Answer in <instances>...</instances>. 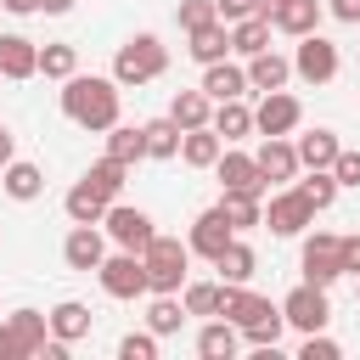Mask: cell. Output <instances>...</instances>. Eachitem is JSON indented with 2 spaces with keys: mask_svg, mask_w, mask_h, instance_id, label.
Masks as SVG:
<instances>
[{
  "mask_svg": "<svg viewBox=\"0 0 360 360\" xmlns=\"http://www.w3.org/2000/svg\"><path fill=\"white\" fill-rule=\"evenodd\" d=\"M354 281H360V276H354Z\"/></svg>",
  "mask_w": 360,
  "mask_h": 360,
  "instance_id": "obj_52",
  "label": "cell"
},
{
  "mask_svg": "<svg viewBox=\"0 0 360 360\" xmlns=\"http://www.w3.org/2000/svg\"><path fill=\"white\" fill-rule=\"evenodd\" d=\"M315 225V208H309V197L298 191V186H281L270 202H264V231L270 236H304Z\"/></svg>",
  "mask_w": 360,
  "mask_h": 360,
  "instance_id": "obj_6",
  "label": "cell"
},
{
  "mask_svg": "<svg viewBox=\"0 0 360 360\" xmlns=\"http://www.w3.org/2000/svg\"><path fill=\"white\" fill-rule=\"evenodd\" d=\"M236 349H242V332H236L225 315H208L202 332H197V354H202V360H236Z\"/></svg>",
  "mask_w": 360,
  "mask_h": 360,
  "instance_id": "obj_23",
  "label": "cell"
},
{
  "mask_svg": "<svg viewBox=\"0 0 360 360\" xmlns=\"http://www.w3.org/2000/svg\"><path fill=\"white\" fill-rule=\"evenodd\" d=\"M0 6H6L11 17H34V11H39V0H0Z\"/></svg>",
  "mask_w": 360,
  "mask_h": 360,
  "instance_id": "obj_48",
  "label": "cell"
},
{
  "mask_svg": "<svg viewBox=\"0 0 360 360\" xmlns=\"http://www.w3.org/2000/svg\"><path fill=\"white\" fill-rule=\"evenodd\" d=\"M51 338H62V343H79V338H90V326H96V315H90V304H79V298H62L51 315Z\"/></svg>",
  "mask_w": 360,
  "mask_h": 360,
  "instance_id": "obj_26",
  "label": "cell"
},
{
  "mask_svg": "<svg viewBox=\"0 0 360 360\" xmlns=\"http://www.w3.org/2000/svg\"><path fill=\"white\" fill-rule=\"evenodd\" d=\"M225 152V141L214 135V124H197V129H180V163L186 169H214Z\"/></svg>",
  "mask_w": 360,
  "mask_h": 360,
  "instance_id": "obj_22",
  "label": "cell"
},
{
  "mask_svg": "<svg viewBox=\"0 0 360 360\" xmlns=\"http://www.w3.org/2000/svg\"><path fill=\"white\" fill-rule=\"evenodd\" d=\"M214 17H219V11H214V0H180V6H174V22H180L186 34H191V28H202V22H214Z\"/></svg>",
  "mask_w": 360,
  "mask_h": 360,
  "instance_id": "obj_41",
  "label": "cell"
},
{
  "mask_svg": "<svg viewBox=\"0 0 360 360\" xmlns=\"http://www.w3.org/2000/svg\"><path fill=\"white\" fill-rule=\"evenodd\" d=\"M208 124H214V135H219L225 146L248 141V135H253V107H248V96H236V101H214Z\"/></svg>",
  "mask_w": 360,
  "mask_h": 360,
  "instance_id": "obj_17",
  "label": "cell"
},
{
  "mask_svg": "<svg viewBox=\"0 0 360 360\" xmlns=\"http://www.w3.org/2000/svg\"><path fill=\"white\" fill-rule=\"evenodd\" d=\"M338 259H343V276H360V231L338 236Z\"/></svg>",
  "mask_w": 360,
  "mask_h": 360,
  "instance_id": "obj_44",
  "label": "cell"
},
{
  "mask_svg": "<svg viewBox=\"0 0 360 360\" xmlns=\"http://www.w3.org/2000/svg\"><path fill=\"white\" fill-rule=\"evenodd\" d=\"M219 208H225V219H231L236 236L264 225V197H253V191H219Z\"/></svg>",
  "mask_w": 360,
  "mask_h": 360,
  "instance_id": "obj_29",
  "label": "cell"
},
{
  "mask_svg": "<svg viewBox=\"0 0 360 360\" xmlns=\"http://www.w3.org/2000/svg\"><path fill=\"white\" fill-rule=\"evenodd\" d=\"M338 146H343V141H338L332 129H321V124H315V129H304V135L292 141V152H298V163H304V169H332Z\"/></svg>",
  "mask_w": 360,
  "mask_h": 360,
  "instance_id": "obj_27",
  "label": "cell"
},
{
  "mask_svg": "<svg viewBox=\"0 0 360 360\" xmlns=\"http://www.w3.org/2000/svg\"><path fill=\"white\" fill-rule=\"evenodd\" d=\"M231 236H236V231H231V219H225V208L214 202V208H202V214L191 219V236H186V248H191L197 259H208V264H214V253H219V248H225Z\"/></svg>",
  "mask_w": 360,
  "mask_h": 360,
  "instance_id": "obj_13",
  "label": "cell"
},
{
  "mask_svg": "<svg viewBox=\"0 0 360 360\" xmlns=\"http://www.w3.org/2000/svg\"><path fill=\"white\" fill-rule=\"evenodd\" d=\"M11 158H17V146H11V129H6V124H0V169H6V163H11Z\"/></svg>",
  "mask_w": 360,
  "mask_h": 360,
  "instance_id": "obj_50",
  "label": "cell"
},
{
  "mask_svg": "<svg viewBox=\"0 0 360 360\" xmlns=\"http://www.w3.org/2000/svg\"><path fill=\"white\" fill-rule=\"evenodd\" d=\"M332 180H338V186H360V152L338 146V158H332Z\"/></svg>",
  "mask_w": 360,
  "mask_h": 360,
  "instance_id": "obj_43",
  "label": "cell"
},
{
  "mask_svg": "<svg viewBox=\"0 0 360 360\" xmlns=\"http://www.w3.org/2000/svg\"><path fill=\"white\" fill-rule=\"evenodd\" d=\"M62 259H68V270H96L101 259H107V231L101 225H73L68 231V242H62Z\"/></svg>",
  "mask_w": 360,
  "mask_h": 360,
  "instance_id": "obj_14",
  "label": "cell"
},
{
  "mask_svg": "<svg viewBox=\"0 0 360 360\" xmlns=\"http://www.w3.org/2000/svg\"><path fill=\"white\" fill-rule=\"evenodd\" d=\"M253 163H259L264 186H270V180H276V186H292V180L304 174V163H298V152H292V141H287V135H264V141H259V152H253Z\"/></svg>",
  "mask_w": 360,
  "mask_h": 360,
  "instance_id": "obj_11",
  "label": "cell"
},
{
  "mask_svg": "<svg viewBox=\"0 0 360 360\" xmlns=\"http://www.w3.org/2000/svg\"><path fill=\"white\" fill-rule=\"evenodd\" d=\"M180 304H186V315H219L225 309V281H186L180 287Z\"/></svg>",
  "mask_w": 360,
  "mask_h": 360,
  "instance_id": "obj_32",
  "label": "cell"
},
{
  "mask_svg": "<svg viewBox=\"0 0 360 360\" xmlns=\"http://www.w3.org/2000/svg\"><path fill=\"white\" fill-rule=\"evenodd\" d=\"M141 135H146V158H158V163L180 158V124H174L169 112H163V118H146Z\"/></svg>",
  "mask_w": 360,
  "mask_h": 360,
  "instance_id": "obj_31",
  "label": "cell"
},
{
  "mask_svg": "<svg viewBox=\"0 0 360 360\" xmlns=\"http://www.w3.org/2000/svg\"><path fill=\"white\" fill-rule=\"evenodd\" d=\"M208 112H214V101H208L202 90H174V101H169V118H174L180 129H197V124H208Z\"/></svg>",
  "mask_w": 360,
  "mask_h": 360,
  "instance_id": "obj_36",
  "label": "cell"
},
{
  "mask_svg": "<svg viewBox=\"0 0 360 360\" xmlns=\"http://www.w3.org/2000/svg\"><path fill=\"white\" fill-rule=\"evenodd\" d=\"M298 270H304V281H315V287H332V281L343 276L338 236H332V231H309V236H304V248H298Z\"/></svg>",
  "mask_w": 360,
  "mask_h": 360,
  "instance_id": "obj_9",
  "label": "cell"
},
{
  "mask_svg": "<svg viewBox=\"0 0 360 360\" xmlns=\"http://www.w3.org/2000/svg\"><path fill=\"white\" fill-rule=\"evenodd\" d=\"M338 354H343V349L326 338V326H321V332H304V343H298V360H338Z\"/></svg>",
  "mask_w": 360,
  "mask_h": 360,
  "instance_id": "obj_42",
  "label": "cell"
},
{
  "mask_svg": "<svg viewBox=\"0 0 360 360\" xmlns=\"http://www.w3.org/2000/svg\"><path fill=\"white\" fill-rule=\"evenodd\" d=\"M298 124H304L298 96H287V90H264V96H259V107H253V135H292Z\"/></svg>",
  "mask_w": 360,
  "mask_h": 360,
  "instance_id": "obj_10",
  "label": "cell"
},
{
  "mask_svg": "<svg viewBox=\"0 0 360 360\" xmlns=\"http://www.w3.org/2000/svg\"><path fill=\"white\" fill-rule=\"evenodd\" d=\"M197 90H202L208 101H236V96H253V90H248V68H236V62H208Z\"/></svg>",
  "mask_w": 360,
  "mask_h": 360,
  "instance_id": "obj_16",
  "label": "cell"
},
{
  "mask_svg": "<svg viewBox=\"0 0 360 360\" xmlns=\"http://www.w3.org/2000/svg\"><path fill=\"white\" fill-rule=\"evenodd\" d=\"M338 68H343V56H338V45H332L321 28L298 39V51H292V79H304V84H332Z\"/></svg>",
  "mask_w": 360,
  "mask_h": 360,
  "instance_id": "obj_5",
  "label": "cell"
},
{
  "mask_svg": "<svg viewBox=\"0 0 360 360\" xmlns=\"http://www.w3.org/2000/svg\"><path fill=\"white\" fill-rule=\"evenodd\" d=\"M0 360H28V354H22V343H17V332H11L6 321H0Z\"/></svg>",
  "mask_w": 360,
  "mask_h": 360,
  "instance_id": "obj_46",
  "label": "cell"
},
{
  "mask_svg": "<svg viewBox=\"0 0 360 360\" xmlns=\"http://www.w3.org/2000/svg\"><path fill=\"white\" fill-rule=\"evenodd\" d=\"M0 191H6L11 202H34V197H45V174H39V163L11 158V163L0 169Z\"/></svg>",
  "mask_w": 360,
  "mask_h": 360,
  "instance_id": "obj_25",
  "label": "cell"
},
{
  "mask_svg": "<svg viewBox=\"0 0 360 360\" xmlns=\"http://www.w3.org/2000/svg\"><path fill=\"white\" fill-rule=\"evenodd\" d=\"M6 326L17 332V343H22V354H28V360H34V354L45 349V338H51V321H45L39 309H28V304H22V309H11V315H6Z\"/></svg>",
  "mask_w": 360,
  "mask_h": 360,
  "instance_id": "obj_30",
  "label": "cell"
},
{
  "mask_svg": "<svg viewBox=\"0 0 360 360\" xmlns=\"http://www.w3.org/2000/svg\"><path fill=\"white\" fill-rule=\"evenodd\" d=\"M287 79H292V56H281V51H259V56H248V90H287Z\"/></svg>",
  "mask_w": 360,
  "mask_h": 360,
  "instance_id": "obj_21",
  "label": "cell"
},
{
  "mask_svg": "<svg viewBox=\"0 0 360 360\" xmlns=\"http://www.w3.org/2000/svg\"><path fill=\"white\" fill-rule=\"evenodd\" d=\"M158 332H124L118 338V360H158Z\"/></svg>",
  "mask_w": 360,
  "mask_h": 360,
  "instance_id": "obj_40",
  "label": "cell"
},
{
  "mask_svg": "<svg viewBox=\"0 0 360 360\" xmlns=\"http://www.w3.org/2000/svg\"><path fill=\"white\" fill-rule=\"evenodd\" d=\"M163 68H169V45H163L158 34H129V39L118 45V56H112V79H118L124 90H141V84L163 79Z\"/></svg>",
  "mask_w": 360,
  "mask_h": 360,
  "instance_id": "obj_2",
  "label": "cell"
},
{
  "mask_svg": "<svg viewBox=\"0 0 360 360\" xmlns=\"http://www.w3.org/2000/svg\"><path fill=\"white\" fill-rule=\"evenodd\" d=\"M84 180H90L107 202H118V191H124V180H129V163H118V158H107V152H101V158L84 169Z\"/></svg>",
  "mask_w": 360,
  "mask_h": 360,
  "instance_id": "obj_34",
  "label": "cell"
},
{
  "mask_svg": "<svg viewBox=\"0 0 360 360\" xmlns=\"http://www.w3.org/2000/svg\"><path fill=\"white\" fill-rule=\"evenodd\" d=\"M39 73V45L28 34H0V79H34Z\"/></svg>",
  "mask_w": 360,
  "mask_h": 360,
  "instance_id": "obj_20",
  "label": "cell"
},
{
  "mask_svg": "<svg viewBox=\"0 0 360 360\" xmlns=\"http://www.w3.org/2000/svg\"><path fill=\"white\" fill-rule=\"evenodd\" d=\"M292 186L309 197V208H315V214H326V208L338 202V191H343V186L332 180V169H304V180H292Z\"/></svg>",
  "mask_w": 360,
  "mask_h": 360,
  "instance_id": "obj_38",
  "label": "cell"
},
{
  "mask_svg": "<svg viewBox=\"0 0 360 360\" xmlns=\"http://www.w3.org/2000/svg\"><path fill=\"white\" fill-rule=\"evenodd\" d=\"M276 309H281V304H270L264 292H248V287H225V309H219V315H225V321L242 332V326H253V321H270Z\"/></svg>",
  "mask_w": 360,
  "mask_h": 360,
  "instance_id": "obj_19",
  "label": "cell"
},
{
  "mask_svg": "<svg viewBox=\"0 0 360 360\" xmlns=\"http://www.w3.org/2000/svg\"><path fill=\"white\" fill-rule=\"evenodd\" d=\"M321 17H326V6H321V0H281V6L270 11V34L304 39V34H315V28H321Z\"/></svg>",
  "mask_w": 360,
  "mask_h": 360,
  "instance_id": "obj_15",
  "label": "cell"
},
{
  "mask_svg": "<svg viewBox=\"0 0 360 360\" xmlns=\"http://www.w3.org/2000/svg\"><path fill=\"white\" fill-rule=\"evenodd\" d=\"M62 214H68L73 225H101V214H107V197H101L90 180H73V191L62 197Z\"/></svg>",
  "mask_w": 360,
  "mask_h": 360,
  "instance_id": "obj_28",
  "label": "cell"
},
{
  "mask_svg": "<svg viewBox=\"0 0 360 360\" xmlns=\"http://www.w3.org/2000/svg\"><path fill=\"white\" fill-rule=\"evenodd\" d=\"M107 158H118V163H141V158H146V135H141V124H112V129H107Z\"/></svg>",
  "mask_w": 360,
  "mask_h": 360,
  "instance_id": "obj_37",
  "label": "cell"
},
{
  "mask_svg": "<svg viewBox=\"0 0 360 360\" xmlns=\"http://www.w3.org/2000/svg\"><path fill=\"white\" fill-rule=\"evenodd\" d=\"M180 321H186V304H180V292H152V304H146V332L169 338V332H180Z\"/></svg>",
  "mask_w": 360,
  "mask_h": 360,
  "instance_id": "obj_33",
  "label": "cell"
},
{
  "mask_svg": "<svg viewBox=\"0 0 360 360\" xmlns=\"http://www.w3.org/2000/svg\"><path fill=\"white\" fill-rule=\"evenodd\" d=\"M118 101H124V84L112 73H68L62 79V118L90 135H107L118 124Z\"/></svg>",
  "mask_w": 360,
  "mask_h": 360,
  "instance_id": "obj_1",
  "label": "cell"
},
{
  "mask_svg": "<svg viewBox=\"0 0 360 360\" xmlns=\"http://www.w3.org/2000/svg\"><path fill=\"white\" fill-rule=\"evenodd\" d=\"M214 180H219V191H253V197H264V191H270V186H264V174H259V163H253V152H236V146H225V152H219Z\"/></svg>",
  "mask_w": 360,
  "mask_h": 360,
  "instance_id": "obj_12",
  "label": "cell"
},
{
  "mask_svg": "<svg viewBox=\"0 0 360 360\" xmlns=\"http://www.w3.org/2000/svg\"><path fill=\"white\" fill-rule=\"evenodd\" d=\"M326 11H332L338 22H360V0H326Z\"/></svg>",
  "mask_w": 360,
  "mask_h": 360,
  "instance_id": "obj_47",
  "label": "cell"
},
{
  "mask_svg": "<svg viewBox=\"0 0 360 360\" xmlns=\"http://www.w3.org/2000/svg\"><path fill=\"white\" fill-rule=\"evenodd\" d=\"M281 321L292 326V332H321L326 321H332V304H326V287H315V281H298L287 298H281Z\"/></svg>",
  "mask_w": 360,
  "mask_h": 360,
  "instance_id": "obj_8",
  "label": "cell"
},
{
  "mask_svg": "<svg viewBox=\"0 0 360 360\" xmlns=\"http://www.w3.org/2000/svg\"><path fill=\"white\" fill-rule=\"evenodd\" d=\"M186 39H191V45H186V51H191V62H202V68L231 56V22H219V17H214V22H202V28H191Z\"/></svg>",
  "mask_w": 360,
  "mask_h": 360,
  "instance_id": "obj_24",
  "label": "cell"
},
{
  "mask_svg": "<svg viewBox=\"0 0 360 360\" xmlns=\"http://www.w3.org/2000/svg\"><path fill=\"white\" fill-rule=\"evenodd\" d=\"M214 11H219V22H242V17H253V0H214Z\"/></svg>",
  "mask_w": 360,
  "mask_h": 360,
  "instance_id": "obj_45",
  "label": "cell"
},
{
  "mask_svg": "<svg viewBox=\"0 0 360 360\" xmlns=\"http://www.w3.org/2000/svg\"><path fill=\"white\" fill-rule=\"evenodd\" d=\"M141 264H146V292H180L186 287V270H191V248L180 236H152L141 248Z\"/></svg>",
  "mask_w": 360,
  "mask_h": 360,
  "instance_id": "obj_3",
  "label": "cell"
},
{
  "mask_svg": "<svg viewBox=\"0 0 360 360\" xmlns=\"http://www.w3.org/2000/svg\"><path fill=\"white\" fill-rule=\"evenodd\" d=\"M101 231H107V242H118V248H129V253H141V248L158 236L152 214H146V208H129V202H107Z\"/></svg>",
  "mask_w": 360,
  "mask_h": 360,
  "instance_id": "obj_7",
  "label": "cell"
},
{
  "mask_svg": "<svg viewBox=\"0 0 360 360\" xmlns=\"http://www.w3.org/2000/svg\"><path fill=\"white\" fill-rule=\"evenodd\" d=\"M73 6H79V0H39V11H45V17H68Z\"/></svg>",
  "mask_w": 360,
  "mask_h": 360,
  "instance_id": "obj_49",
  "label": "cell"
},
{
  "mask_svg": "<svg viewBox=\"0 0 360 360\" xmlns=\"http://www.w3.org/2000/svg\"><path fill=\"white\" fill-rule=\"evenodd\" d=\"M96 281H101V292H107V298H118V304L146 298V264H141V253H129V248L107 253V259L96 264Z\"/></svg>",
  "mask_w": 360,
  "mask_h": 360,
  "instance_id": "obj_4",
  "label": "cell"
},
{
  "mask_svg": "<svg viewBox=\"0 0 360 360\" xmlns=\"http://www.w3.org/2000/svg\"><path fill=\"white\" fill-rule=\"evenodd\" d=\"M214 270H219V281H225V287H248V281H253V270H259V253H253L242 236H231V242L214 253Z\"/></svg>",
  "mask_w": 360,
  "mask_h": 360,
  "instance_id": "obj_18",
  "label": "cell"
},
{
  "mask_svg": "<svg viewBox=\"0 0 360 360\" xmlns=\"http://www.w3.org/2000/svg\"><path fill=\"white\" fill-rule=\"evenodd\" d=\"M276 6H281V0H253V17H264V22H270V11H276Z\"/></svg>",
  "mask_w": 360,
  "mask_h": 360,
  "instance_id": "obj_51",
  "label": "cell"
},
{
  "mask_svg": "<svg viewBox=\"0 0 360 360\" xmlns=\"http://www.w3.org/2000/svg\"><path fill=\"white\" fill-rule=\"evenodd\" d=\"M231 51H236V56H259V51H270V22H264V17H242V22H231Z\"/></svg>",
  "mask_w": 360,
  "mask_h": 360,
  "instance_id": "obj_35",
  "label": "cell"
},
{
  "mask_svg": "<svg viewBox=\"0 0 360 360\" xmlns=\"http://www.w3.org/2000/svg\"><path fill=\"white\" fill-rule=\"evenodd\" d=\"M39 73L62 84L68 73H79V51L73 45H39Z\"/></svg>",
  "mask_w": 360,
  "mask_h": 360,
  "instance_id": "obj_39",
  "label": "cell"
}]
</instances>
